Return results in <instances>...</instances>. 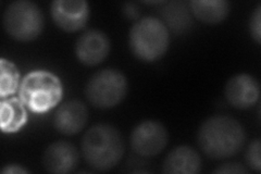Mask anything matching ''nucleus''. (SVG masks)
I'll return each instance as SVG.
<instances>
[{"instance_id": "nucleus-13", "label": "nucleus", "mask_w": 261, "mask_h": 174, "mask_svg": "<svg viewBox=\"0 0 261 174\" xmlns=\"http://www.w3.org/2000/svg\"><path fill=\"white\" fill-rule=\"evenodd\" d=\"M200 170V156L191 146H178L172 149L162 165V171L169 174H197Z\"/></svg>"}, {"instance_id": "nucleus-18", "label": "nucleus", "mask_w": 261, "mask_h": 174, "mask_svg": "<svg viewBox=\"0 0 261 174\" xmlns=\"http://www.w3.org/2000/svg\"><path fill=\"white\" fill-rule=\"evenodd\" d=\"M260 151H261L260 139H256L248 146L247 151H246V155H245V158H246L247 164L256 172H260V170H261Z\"/></svg>"}, {"instance_id": "nucleus-7", "label": "nucleus", "mask_w": 261, "mask_h": 174, "mask_svg": "<svg viewBox=\"0 0 261 174\" xmlns=\"http://www.w3.org/2000/svg\"><path fill=\"white\" fill-rule=\"evenodd\" d=\"M169 142L168 131L163 124L156 120H145L132 131L130 148L133 152L146 158L158 156L167 147Z\"/></svg>"}, {"instance_id": "nucleus-10", "label": "nucleus", "mask_w": 261, "mask_h": 174, "mask_svg": "<svg viewBox=\"0 0 261 174\" xmlns=\"http://www.w3.org/2000/svg\"><path fill=\"white\" fill-rule=\"evenodd\" d=\"M110 53V40L99 30H88L82 34L75 44L79 61L87 67L101 63Z\"/></svg>"}, {"instance_id": "nucleus-20", "label": "nucleus", "mask_w": 261, "mask_h": 174, "mask_svg": "<svg viewBox=\"0 0 261 174\" xmlns=\"http://www.w3.org/2000/svg\"><path fill=\"white\" fill-rule=\"evenodd\" d=\"M214 173H222V174H248L249 171L238 162H228L220 165L217 168Z\"/></svg>"}, {"instance_id": "nucleus-4", "label": "nucleus", "mask_w": 261, "mask_h": 174, "mask_svg": "<svg viewBox=\"0 0 261 174\" xmlns=\"http://www.w3.org/2000/svg\"><path fill=\"white\" fill-rule=\"evenodd\" d=\"M19 93L22 103L31 111L45 113L61 102L63 86L51 72L37 70L30 72L22 80Z\"/></svg>"}, {"instance_id": "nucleus-17", "label": "nucleus", "mask_w": 261, "mask_h": 174, "mask_svg": "<svg viewBox=\"0 0 261 174\" xmlns=\"http://www.w3.org/2000/svg\"><path fill=\"white\" fill-rule=\"evenodd\" d=\"M20 74L15 64L9 60H0V96L7 98L15 94L19 86Z\"/></svg>"}, {"instance_id": "nucleus-1", "label": "nucleus", "mask_w": 261, "mask_h": 174, "mask_svg": "<svg viewBox=\"0 0 261 174\" xmlns=\"http://www.w3.org/2000/svg\"><path fill=\"white\" fill-rule=\"evenodd\" d=\"M246 142L242 124L228 115H212L202 122L197 133L201 152L215 160L238 155Z\"/></svg>"}, {"instance_id": "nucleus-6", "label": "nucleus", "mask_w": 261, "mask_h": 174, "mask_svg": "<svg viewBox=\"0 0 261 174\" xmlns=\"http://www.w3.org/2000/svg\"><path fill=\"white\" fill-rule=\"evenodd\" d=\"M127 94V80L116 69H103L88 80L85 95L88 103L98 109L118 106Z\"/></svg>"}, {"instance_id": "nucleus-22", "label": "nucleus", "mask_w": 261, "mask_h": 174, "mask_svg": "<svg viewBox=\"0 0 261 174\" xmlns=\"http://www.w3.org/2000/svg\"><path fill=\"white\" fill-rule=\"evenodd\" d=\"M3 174H27L30 173L28 169H24L20 164H8L2 170Z\"/></svg>"}, {"instance_id": "nucleus-5", "label": "nucleus", "mask_w": 261, "mask_h": 174, "mask_svg": "<svg viewBox=\"0 0 261 174\" xmlns=\"http://www.w3.org/2000/svg\"><path fill=\"white\" fill-rule=\"evenodd\" d=\"M7 34L18 41L36 39L44 30V15L40 8L30 0H18L7 7L3 16Z\"/></svg>"}, {"instance_id": "nucleus-14", "label": "nucleus", "mask_w": 261, "mask_h": 174, "mask_svg": "<svg viewBox=\"0 0 261 174\" xmlns=\"http://www.w3.org/2000/svg\"><path fill=\"white\" fill-rule=\"evenodd\" d=\"M28 122L25 105L18 98H3L0 104V127L4 133H14Z\"/></svg>"}, {"instance_id": "nucleus-15", "label": "nucleus", "mask_w": 261, "mask_h": 174, "mask_svg": "<svg viewBox=\"0 0 261 174\" xmlns=\"http://www.w3.org/2000/svg\"><path fill=\"white\" fill-rule=\"evenodd\" d=\"M190 9L196 19L215 26L227 18L231 5L225 0H193L190 3Z\"/></svg>"}, {"instance_id": "nucleus-21", "label": "nucleus", "mask_w": 261, "mask_h": 174, "mask_svg": "<svg viewBox=\"0 0 261 174\" xmlns=\"http://www.w3.org/2000/svg\"><path fill=\"white\" fill-rule=\"evenodd\" d=\"M123 12L127 16L128 19H137L138 15L141 14V11L138 10V8L133 3H126L123 6Z\"/></svg>"}, {"instance_id": "nucleus-11", "label": "nucleus", "mask_w": 261, "mask_h": 174, "mask_svg": "<svg viewBox=\"0 0 261 174\" xmlns=\"http://www.w3.org/2000/svg\"><path fill=\"white\" fill-rule=\"evenodd\" d=\"M80 162L76 147L65 140H59L49 145L43 155V165L47 172L65 174L73 172Z\"/></svg>"}, {"instance_id": "nucleus-8", "label": "nucleus", "mask_w": 261, "mask_h": 174, "mask_svg": "<svg viewBox=\"0 0 261 174\" xmlns=\"http://www.w3.org/2000/svg\"><path fill=\"white\" fill-rule=\"evenodd\" d=\"M89 5L85 0H55L50 6L55 24L67 33L84 29L89 19Z\"/></svg>"}, {"instance_id": "nucleus-9", "label": "nucleus", "mask_w": 261, "mask_h": 174, "mask_svg": "<svg viewBox=\"0 0 261 174\" xmlns=\"http://www.w3.org/2000/svg\"><path fill=\"white\" fill-rule=\"evenodd\" d=\"M224 95L227 103L236 109H249L259 101V82L249 74H238L227 81Z\"/></svg>"}, {"instance_id": "nucleus-2", "label": "nucleus", "mask_w": 261, "mask_h": 174, "mask_svg": "<svg viewBox=\"0 0 261 174\" xmlns=\"http://www.w3.org/2000/svg\"><path fill=\"white\" fill-rule=\"evenodd\" d=\"M82 155L92 169L106 172L117 167L124 155V140L109 124H97L82 138Z\"/></svg>"}, {"instance_id": "nucleus-3", "label": "nucleus", "mask_w": 261, "mask_h": 174, "mask_svg": "<svg viewBox=\"0 0 261 174\" xmlns=\"http://www.w3.org/2000/svg\"><path fill=\"white\" fill-rule=\"evenodd\" d=\"M128 44L130 52L138 60L157 61L168 52L169 29L163 21L154 16L140 19L129 31Z\"/></svg>"}, {"instance_id": "nucleus-12", "label": "nucleus", "mask_w": 261, "mask_h": 174, "mask_svg": "<svg viewBox=\"0 0 261 174\" xmlns=\"http://www.w3.org/2000/svg\"><path fill=\"white\" fill-rule=\"evenodd\" d=\"M88 121L86 106L73 99L59 106L54 115V127L63 135H75L85 128Z\"/></svg>"}, {"instance_id": "nucleus-16", "label": "nucleus", "mask_w": 261, "mask_h": 174, "mask_svg": "<svg viewBox=\"0 0 261 174\" xmlns=\"http://www.w3.org/2000/svg\"><path fill=\"white\" fill-rule=\"evenodd\" d=\"M161 15L166 27L176 35L184 34L193 26L190 7L182 2L166 3L161 10Z\"/></svg>"}, {"instance_id": "nucleus-19", "label": "nucleus", "mask_w": 261, "mask_h": 174, "mask_svg": "<svg viewBox=\"0 0 261 174\" xmlns=\"http://www.w3.org/2000/svg\"><path fill=\"white\" fill-rule=\"evenodd\" d=\"M249 29H250V34L252 38L257 41V44H260L261 43V6L260 4H258L255 12L251 15Z\"/></svg>"}]
</instances>
